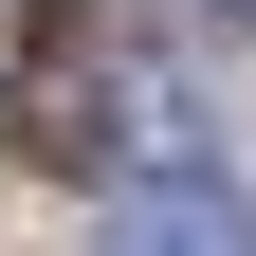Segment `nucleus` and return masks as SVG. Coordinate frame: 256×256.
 <instances>
[{"mask_svg": "<svg viewBox=\"0 0 256 256\" xmlns=\"http://www.w3.org/2000/svg\"><path fill=\"white\" fill-rule=\"evenodd\" d=\"M220 18H256V0H220Z\"/></svg>", "mask_w": 256, "mask_h": 256, "instance_id": "f03ea898", "label": "nucleus"}, {"mask_svg": "<svg viewBox=\"0 0 256 256\" xmlns=\"http://www.w3.org/2000/svg\"><path fill=\"white\" fill-rule=\"evenodd\" d=\"M92 256H256V220H238V183L165 165V183H128V202L92 220Z\"/></svg>", "mask_w": 256, "mask_h": 256, "instance_id": "f257e3e1", "label": "nucleus"}]
</instances>
